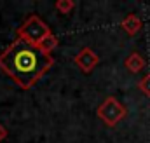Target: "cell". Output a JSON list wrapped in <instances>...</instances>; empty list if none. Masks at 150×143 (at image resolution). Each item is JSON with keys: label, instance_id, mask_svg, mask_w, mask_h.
Segmentation results:
<instances>
[{"label": "cell", "instance_id": "obj_6", "mask_svg": "<svg viewBox=\"0 0 150 143\" xmlns=\"http://www.w3.org/2000/svg\"><path fill=\"white\" fill-rule=\"evenodd\" d=\"M124 67L131 72V73H138V72H142L147 67V61H145V58H143L140 52H131V54L126 58Z\"/></svg>", "mask_w": 150, "mask_h": 143}, {"label": "cell", "instance_id": "obj_1", "mask_svg": "<svg viewBox=\"0 0 150 143\" xmlns=\"http://www.w3.org/2000/svg\"><path fill=\"white\" fill-rule=\"evenodd\" d=\"M52 65L54 58L51 54L18 37L0 52V70L25 91L32 89Z\"/></svg>", "mask_w": 150, "mask_h": 143}, {"label": "cell", "instance_id": "obj_9", "mask_svg": "<svg viewBox=\"0 0 150 143\" xmlns=\"http://www.w3.org/2000/svg\"><path fill=\"white\" fill-rule=\"evenodd\" d=\"M138 89H140L143 94L150 96V73H147V75L138 82Z\"/></svg>", "mask_w": 150, "mask_h": 143}, {"label": "cell", "instance_id": "obj_2", "mask_svg": "<svg viewBox=\"0 0 150 143\" xmlns=\"http://www.w3.org/2000/svg\"><path fill=\"white\" fill-rule=\"evenodd\" d=\"M51 33V28L38 18V16H30L18 30H16V35L18 38L32 44V45H38L45 37Z\"/></svg>", "mask_w": 150, "mask_h": 143}, {"label": "cell", "instance_id": "obj_5", "mask_svg": "<svg viewBox=\"0 0 150 143\" xmlns=\"http://www.w3.org/2000/svg\"><path fill=\"white\" fill-rule=\"evenodd\" d=\"M120 28H122L129 37H134L142 28H143V23H142V19H140L136 14H127V16L120 21Z\"/></svg>", "mask_w": 150, "mask_h": 143}, {"label": "cell", "instance_id": "obj_4", "mask_svg": "<svg viewBox=\"0 0 150 143\" xmlns=\"http://www.w3.org/2000/svg\"><path fill=\"white\" fill-rule=\"evenodd\" d=\"M75 67L84 73H91L100 63V56L91 49V47H82L77 54L74 56Z\"/></svg>", "mask_w": 150, "mask_h": 143}, {"label": "cell", "instance_id": "obj_8", "mask_svg": "<svg viewBox=\"0 0 150 143\" xmlns=\"http://www.w3.org/2000/svg\"><path fill=\"white\" fill-rule=\"evenodd\" d=\"M54 9L59 14H70L75 9V0H58L54 4Z\"/></svg>", "mask_w": 150, "mask_h": 143}, {"label": "cell", "instance_id": "obj_10", "mask_svg": "<svg viewBox=\"0 0 150 143\" xmlns=\"http://www.w3.org/2000/svg\"><path fill=\"white\" fill-rule=\"evenodd\" d=\"M7 135H9V133H7L5 126H4V124H0V143H2L4 140H5V138H7Z\"/></svg>", "mask_w": 150, "mask_h": 143}, {"label": "cell", "instance_id": "obj_3", "mask_svg": "<svg viewBox=\"0 0 150 143\" xmlns=\"http://www.w3.org/2000/svg\"><path fill=\"white\" fill-rule=\"evenodd\" d=\"M126 113H127V110L126 107L115 98V96H108V98H105L103 100V103L98 107L96 110V115H98V119L100 120H103L107 126H117L124 117H126Z\"/></svg>", "mask_w": 150, "mask_h": 143}, {"label": "cell", "instance_id": "obj_7", "mask_svg": "<svg viewBox=\"0 0 150 143\" xmlns=\"http://www.w3.org/2000/svg\"><path fill=\"white\" fill-rule=\"evenodd\" d=\"M58 44H59L58 37H56L54 33H52V32H51L49 35H47L45 38H44V40H42V42H40V44H38L37 47L40 49V51H42V52H45V54H51V52H52V51L58 47Z\"/></svg>", "mask_w": 150, "mask_h": 143}]
</instances>
